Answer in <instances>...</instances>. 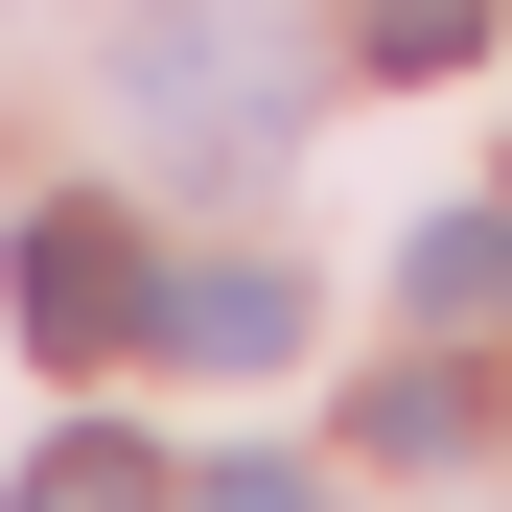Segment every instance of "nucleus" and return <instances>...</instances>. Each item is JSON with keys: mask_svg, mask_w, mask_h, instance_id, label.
<instances>
[{"mask_svg": "<svg viewBox=\"0 0 512 512\" xmlns=\"http://www.w3.org/2000/svg\"><path fill=\"white\" fill-rule=\"evenodd\" d=\"M0 512H187V489H163V466L117 443V419H70V443H47L24 489H0Z\"/></svg>", "mask_w": 512, "mask_h": 512, "instance_id": "39448f33", "label": "nucleus"}, {"mask_svg": "<svg viewBox=\"0 0 512 512\" xmlns=\"http://www.w3.org/2000/svg\"><path fill=\"white\" fill-rule=\"evenodd\" d=\"M140 94H163V140H280V47L256 24H140Z\"/></svg>", "mask_w": 512, "mask_h": 512, "instance_id": "f03ea898", "label": "nucleus"}, {"mask_svg": "<svg viewBox=\"0 0 512 512\" xmlns=\"http://www.w3.org/2000/svg\"><path fill=\"white\" fill-rule=\"evenodd\" d=\"M187 512H326V466H210Z\"/></svg>", "mask_w": 512, "mask_h": 512, "instance_id": "6e6552de", "label": "nucleus"}, {"mask_svg": "<svg viewBox=\"0 0 512 512\" xmlns=\"http://www.w3.org/2000/svg\"><path fill=\"white\" fill-rule=\"evenodd\" d=\"M350 47H373V70H466V47H489V0H350Z\"/></svg>", "mask_w": 512, "mask_h": 512, "instance_id": "0eeeda50", "label": "nucleus"}, {"mask_svg": "<svg viewBox=\"0 0 512 512\" xmlns=\"http://www.w3.org/2000/svg\"><path fill=\"white\" fill-rule=\"evenodd\" d=\"M140 303H163V280H140V233H117V210H24V233H0V326H24L47 373L140 350Z\"/></svg>", "mask_w": 512, "mask_h": 512, "instance_id": "f257e3e1", "label": "nucleus"}, {"mask_svg": "<svg viewBox=\"0 0 512 512\" xmlns=\"http://www.w3.org/2000/svg\"><path fill=\"white\" fill-rule=\"evenodd\" d=\"M140 326H163L187 373H280V350H303V280H256V256H187V280H163Z\"/></svg>", "mask_w": 512, "mask_h": 512, "instance_id": "7ed1b4c3", "label": "nucleus"}, {"mask_svg": "<svg viewBox=\"0 0 512 512\" xmlns=\"http://www.w3.org/2000/svg\"><path fill=\"white\" fill-rule=\"evenodd\" d=\"M396 303L443 326V350H489V326H512V210H443V233L396 256Z\"/></svg>", "mask_w": 512, "mask_h": 512, "instance_id": "20e7f679", "label": "nucleus"}, {"mask_svg": "<svg viewBox=\"0 0 512 512\" xmlns=\"http://www.w3.org/2000/svg\"><path fill=\"white\" fill-rule=\"evenodd\" d=\"M350 443H373V466H443V443H466V373H373Z\"/></svg>", "mask_w": 512, "mask_h": 512, "instance_id": "423d86ee", "label": "nucleus"}]
</instances>
